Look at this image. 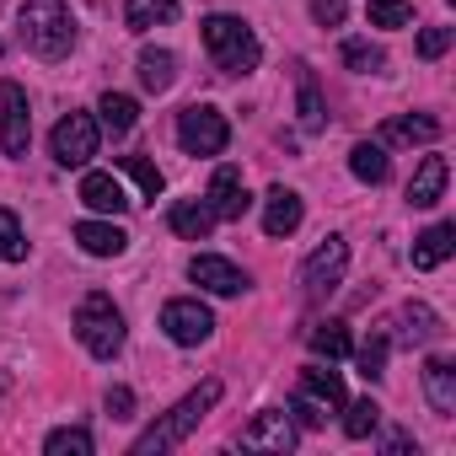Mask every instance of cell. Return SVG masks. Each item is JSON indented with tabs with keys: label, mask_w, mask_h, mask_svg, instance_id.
Here are the masks:
<instances>
[{
	"label": "cell",
	"mask_w": 456,
	"mask_h": 456,
	"mask_svg": "<svg viewBox=\"0 0 456 456\" xmlns=\"http://www.w3.org/2000/svg\"><path fill=\"white\" fill-rule=\"evenodd\" d=\"M17 33H22V44H28L38 60H65V54L76 49V38H81L76 12L65 6V0H22Z\"/></svg>",
	"instance_id": "cell-1"
},
{
	"label": "cell",
	"mask_w": 456,
	"mask_h": 456,
	"mask_svg": "<svg viewBox=\"0 0 456 456\" xmlns=\"http://www.w3.org/2000/svg\"><path fill=\"white\" fill-rule=\"evenodd\" d=\"M199 33H204V49H209V60H215V70H225V76H248V70H258L264 44H258V33H253L242 17L215 12V17L199 22Z\"/></svg>",
	"instance_id": "cell-2"
},
{
	"label": "cell",
	"mask_w": 456,
	"mask_h": 456,
	"mask_svg": "<svg viewBox=\"0 0 456 456\" xmlns=\"http://www.w3.org/2000/svg\"><path fill=\"white\" fill-rule=\"evenodd\" d=\"M215 403H220V381H204V387H193V392H188V397H183L172 413H161V419H156L145 435H134V445H129V451H134V456H151V451H172V445H183V440L199 429V419H204Z\"/></svg>",
	"instance_id": "cell-3"
},
{
	"label": "cell",
	"mask_w": 456,
	"mask_h": 456,
	"mask_svg": "<svg viewBox=\"0 0 456 456\" xmlns=\"http://www.w3.org/2000/svg\"><path fill=\"white\" fill-rule=\"evenodd\" d=\"M76 338L86 344L92 360H113L124 349V312L113 306V296H102V290L81 296V306H76Z\"/></svg>",
	"instance_id": "cell-4"
},
{
	"label": "cell",
	"mask_w": 456,
	"mask_h": 456,
	"mask_svg": "<svg viewBox=\"0 0 456 456\" xmlns=\"http://www.w3.org/2000/svg\"><path fill=\"white\" fill-rule=\"evenodd\" d=\"M225 140H232V124H225V113H220V108L193 102V108H183V113H177V145H183L188 156H220V151H225Z\"/></svg>",
	"instance_id": "cell-5"
},
{
	"label": "cell",
	"mask_w": 456,
	"mask_h": 456,
	"mask_svg": "<svg viewBox=\"0 0 456 456\" xmlns=\"http://www.w3.org/2000/svg\"><path fill=\"white\" fill-rule=\"evenodd\" d=\"M97 140H102V124L92 113H65L49 134V151H54L60 167H86L97 156Z\"/></svg>",
	"instance_id": "cell-6"
},
{
	"label": "cell",
	"mask_w": 456,
	"mask_h": 456,
	"mask_svg": "<svg viewBox=\"0 0 456 456\" xmlns=\"http://www.w3.org/2000/svg\"><path fill=\"white\" fill-rule=\"evenodd\" d=\"M161 333H167L172 344L193 349V344H204V338L215 333V312H209L204 301H193V296H177V301L161 306Z\"/></svg>",
	"instance_id": "cell-7"
},
{
	"label": "cell",
	"mask_w": 456,
	"mask_h": 456,
	"mask_svg": "<svg viewBox=\"0 0 456 456\" xmlns=\"http://www.w3.org/2000/svg\"><path fill=\"white\" fill-rule=\"evenodd\" d=\"M28 145H33L28 92L17 81H0V151H6V156H28Z\"/></svg>",
	"instance_id": "cell-8"
},
{
	"label": "cell",
	"mask_w": 456,
	"mask_h": 456,
	"mask_svg": "<svg viewBox=\"0 0 456 456\" xmlns=\"http://www.w3.org/2000/svg\"><path fill=\"white\" fill-rule=\"evenodd\" d=\"M188 280L199 285V290H209V296H242L253 280H248V269H237L232 258H215V253H199L193 264H188Z\"/></svg>",
	"instance_id": "cell-9"
},
{
	"label": "cell",
	"mask_w": 456,
	"mask_h": 456,
	"mask_svg": "<svg viewBox=\"0 0 456 456\" xmlns=\"http://www.w3.org/2000/svg\"><path fill=\"white\" fill-rule=\"evenodd\" d=\"M344 269H349V242L344 237H328L312 258H306V269H301V285L312 290V296H328L338 280H344Z\"/></svg>",
	"instance_id": "cell-10"
},
{
	"label": "cell",
	"mask_w": 456,
	"mask_h": 456,
	"mask_svg": "<svg viewBox=\"0 0 456 456\" xmlns=\"http://www.w3.org/2000/svg\"><path fill=\"white\" fill-rule=\"evenodd\" d=\"M204 204L215 209V220H242V215L253 209V193H248V183H242V172H237V167H215Z\"/></svg>",
	"instance_id": "cell-11"
},
{
	"label": "cell",
	"mask_w": 456,
	"mask_h": 456,
	"mask_svg": "<svg viewBox=\"0 0 456 456\" xmlns=\"http://www.w3.org/2000/svg\"><path fill=\"white\" fill-rule=\"evenodd\" d=\"M301 220H306V204H301V193H296V188H285V183H274V188L264 193V232L280 242V237L301 232Z\"/></svg>",
	"instance_id": "cell-12"
},
{
	"label": "cell",
	"mask_w": 456,
	"mask_h": 456,
	"mask_svg": "<svg viewBox=\"0 0 456 456\" xmlns=\"http://www.w3.org/2000/svg\"><path fill=\"white\" fill-rule=\"evenodd\" d=\"M242 445L248 451H290L296 445V424L285 408H264L248 429H242Z\"/></svg>",
	"instance_id": "cell-13"
},
{
	"label": "cell",
	"mask_w": 456,
	"mask_h": 456,
	"mask_svg": "<svg viewBox=\"0 0 456 456\" xmlns=\"http://www.w3.org/2000/svg\"><path fill=\"white\" fill-rule=\"evenodd\" d=\"M445 183H451V161L445 156H424L419 172H413V183H408V204L413 209H435L440 193H445Z\"/></svg>",
	"instance_id": "cell-14"
},
{
	"label": "cell",
	"mask_w": 456,
	"mask_h": 456,
	"mask_svg": "<svg viewBox=\"0 0 456 456\" xmlns=\"http://www.w3.org/2000/svg\"><path fill=\"white\" fill-rule=\"evenodd\" d=\"M81 204L97 209V215H124L134 199L124 193V183H118L113 172H86V177H81Z\"/></svg>",
	"instance_id": "cell-15"
},
{
	"label": "cell",
	"mask_w": 456,
	"mask_h": 456,
	"mask_svg": "<svg viewBox=\"0 0 456 456\" xmlns=\"http://www.w3.org/2000/svg\"><path fill=\"white\" fill-rule=\"evenodd\" d=\"M167 225H172L183 242H204V237L215 232V209H209L204 199H183V204L167 209Z\"/></svg>",
	"instance_id": "cell-16"
},
{
	"label": "cell",
	"mask_w": 456,
	"mask_h": 456,
	"mask_svg": "<svg viewBox=\"0 0 456 456\" xmlns=\"http://www.w3.org/2000/svg\"><path fill=\"white\" fill-rule=\"evenodd\" d=\"M76 242H81V253H92V258H118V253L129 248V237L118 232L113 220H81V225H76Z\"/></svg>",
	"instance_id": "cell-17"
},
{
	"label": "cell",
	"mask_w": 456,
	"mask_h": 456,
	"mask_svg": "<svg viewBox=\"0 0 456 456\" xmlns=\"http://www.w3.org/2000/svg\"><path fill=\"white\" fill-rule=\"evenodd\" d=\"M440 140V118H413V113H403V118H387L381 124V145H435Z\"/></svg>",
	"instance_id": "cell-18"
},
{
	"label": "cell",
	"mask_w": 456,
	"mask_h": 456,
	"mask_svg": "<svg viewBox=\"0 0 456 456\" xmlns=\"http://www.w3.org/2000/svg\"><path fill=\"white\" fill-rule=\"evenodd\" d=\"M301 397L306 403H317L322 413H338L349 397H344V381H338V370H322V365H312V370H301Z\"/></svg>",
	"instance_id": "cell-19"
},
{
	"label": "cell",
	"mask_w": 456,
	"mask_h": 456,
	"mask_svg": "<svg viewBox=\"0 0 456 456\" xmlns=\"http://www.w3.org/2000/svg\"><path fill=\"white\" fill-rule=\"evenodd\" d=\"M451 253H456V225L451 220L429 225L424 237H413V269H440Z\"/></svg>",
	"instance_id": "cell-20"
},
{
	"label": "cell",
	"mask_w": 456,
	"mask_h": 456,
	"mask_svg": "<svg viewBox=\"0 0 456 456\" xmlns=\"http://www.w3.org/2000/svg\"><path fill=\"white\" fill-rule=\"evenodd\" d=\"M424 397L435 413H456V365L451 360H424Z\"/></svg>",
	"instance_id": "cell-21"
},
{
	"label": "cell",
	"mask_w": 456,
	"mask_h": 456,
	"mask_svg": "<svg viewBox=\"0 0 456 456\" xmlns=\"http://www.w3.org/2000/svg\"><path fill=\"white\" fill-rule=\"evenodd\" d=\"M172 81H177V54L172 49H140V86L151 97H161V92H172Z\"/></svg>",
	"instance_id": "cell-22"
},
{
	"label": "cell",
	"mask_w": 456,
	"mask_h": 456,
	"mask_svg": "<svg viewBox=\"0 0 456 456\" xmlns=\"http://www.w3.org/2000/svg\"><path fill=\"white\" fill-rule=\"evenodd\" d=\"M349 172L360 177V183H387V172H392V161H387V145L381 140H360L354 151H349Z\"/></svg>",
	"instance_id": "cell-23"
},
{
	"label": "cell",
	"mask_w": 456,
	"mask_h": 456,
	"mask_svg": "<svg viewBox=\"0 0 456 456\" xmlns=\"http://www.w3.org/2000/svg\"><path fill=\"white\" fill-rule=\"evenodd\" d=\"M124 22H129V33L167 28V22H177V0H129V6H124Z\"/></svg>",
	"instance_id": "cell-24"
},
{
	"label": "cell",
	"mask_w": 456,
	"mask_h": 456,
	"mask_svg": "<svg viewBox=\"0 0 456 456\" xmlns=\"http://www.w3.org/2000/svg\"><path fill=\"white\" fill-rule=\"evenodd\" d=\"M97 113H102V129H108V134H129V129L140 124V102L124 97V92H102Z\"/></svg>",
	"instance_id": "cell-25"
},
{
	"label": "cell",
	"mask_w": 456,
	"mask_h": 456,
	"mask_svg": "<svg viewBox=\"0 0 456 456\" xmlns=\"http://www.w3.org/2000/svg\"><path fill=\"white\" fill-rule=\"evenodd\" d=\"M296 113H301V129L306 134H317L322 124H328V108H322V92H317V81L301 70V81H296Z\"/></svg>",
	"instance_id": "cell-26"
},
{
	"label": "cell",
	"mask_w": 456,
	"mask_h": 456,
	"mask_svg": "<svg viewBox=\"0 0 456 456\" xmlns=\"http://www.w3.org/2000/svg\"><path fill=\"white\" fill-rule=\"evenodd\" d=\"M349 349H354V338H349L344 322H317V328H312V354H322V360H344Z\"/></svg>",
	"instance_id": "cell-27"
},
{
	"label": "cell",
	"mask_w": 456,
	"mask_h": 456,
	"mask_svg": "<svg viewBox=\"0 0 456 456\" xmlns=\"http://www.w3.org/2000/svg\"><path fill=\"white\" fill-rule=\"evenodd\" d=\"M118 172H129L145 199H161V188H167V177H161V167L151 156H118Z\"/></svg>",
	"instance_id": "cell-28"
},
{
	"label": "cell",
	"mask_w": 456,
	"mask_h": 456,
	"mask_svg": "<svg viewBox=\"0 0 456 456\" xmlns=\"http://www.w3.org/2000/svg\"><path fill=\"white\" fill-rule=\"evenodd\" d=\"M28 258V237H22V220L0 204V264H22Z\"/></svg>",
	"instance_id": "cell-29"
},
{
	"label": "cell",
	"mask_w": 456,
	"mask_h": 456,
	"mask_svg": "<svg viewBox=\"0 0 456 456\" xmlns=\"http://www.w3.org/2000/svg\"><path fill=\"white\" fill-rule=\"evenodd\" d=\"M344 435L349 440H365V435H376V424H381V408L370 403V397H360V403H344Z\"/></svg>",
	"instance_id": "cell-30"
},
{
	"label": "cell",
	"mask_w": 456,
	"mask_h": 456,
	"mask_svg": "<svg viewBox=\"0 0 456 456\" xmlns=\"http://www.w3.org/2000/svg\"><path fill=\"white\" fill-rule=\"evenodd\" d=\"M365 17H370V28H408L413 6H408V0H370Z\"/></svg>",
	"instance_id": "cell-31"
},
{
	"label": "cell",
	"mask_w": 456,
	"mask_h": 456,
	"mask_svg": "<svg viewBox=\"0 0 456 456\" xmlns=\"http://www.w3.org/2000/svg\"><path fill=\"white\" fill-rule=\"evenodd\" d=\"M44 451H49V456H92V435L70 424V429H54V435L44 440Z\"/></svg>",
	"instance_id": "cell-32"
},
{
	"label": "cell",
	"mask_w": 456,
	"mask_h": 456,
	"mask_svg": "<svg viewBox=\"0 0 456 456\" xmlns=\"http://www.w3.org/2000/svg\"><path fill=\"white\" fill-rule=\"evenodd\" d=\"M344 65H349V70H360V76H376V70L387 65V54H381V49H370L365 38H349V44H344Z\"/></svg>",
	"instance_id": "cell-33"
},
{
	"label": "cell",
	"mask_w": 456,
	"mask_h": 456,
	"mask_svg": "<svg viewBox=\"0 0 456 456\" xmlns=\"http://www.w3.org/2000/svg\"><path fill=\"white\" fill-rule=\"evenodd\" d=\"M354 360H360V376H365V381H381V376H387V338H381V333H370V338L360 344V354H354Z\"/></svg>",
	"instance_id": "cell-34"
},
{
	"label": "cell",
	"mask_w": 456,
	"mask_h": 456,
	"mask_svg": "<svg viewBox=\"0 0 456 456\" xmlns=\"http://www.w3.org/2000/svg\"><path fill=\"white\" fill-rule=\"evenodd\" d=\"M403 322H408V338H413V344L435 338V328H440V322H435V312H429L424 301H408V306H403Z\"/></svg>",
	"instance_id": "cell-35"
},
{
	"label": "cell",
	"mask_w": 456,
	"mask_h": 456,
	"mask_svg": "<svg viewBox=\"0 0 456 456\" xmlns=\"http://www.w3.org/2000/svg\"><path fill=\"white\" fill-rule=\"evenodd\" d=\"M451 49V28H424L419 33V60H440Z\"/></svg>",
	"instance_id": "cell-36"
},
{
	"label": "cell",
	"mask_w": 456,
	"mask_h": 456,
	"mask_svg": "<svg viewBox=\"0 0 456 456\" xmlns=\"http://www.w3.org/2000/svg\"><path fill=\"white\" fill-rule=\"evenodd\" d=\"M312 17H317L322 28H338V22L349 17V6H344V0H312Z\"/></svg>",
	"instance_id": "cell-37"
},
{
	"label": "cell",
	"mask_w": 456,
	"mask_h": 456,
	"mask_svg": "<svg viewBox=\"0 0 456 456\" xmlns=\"http://www.w3.org/2000/svg\"><path fill=\"white\" fill-rule=\"evenodd\" d=\"M108 413H113V419H134V392H129V387H113V392H108Z\"/></svg>",
	"instance_id": "cell-38"
},
{
	"label": "cell",
	"mask_w": 456,
	"mask_h": 456,
	"mask_svg": "<svg viewBox=\"0 0 456 456\" xmlns=\"http://www.w3.org/2000/svg\"><path fill=\"white\" fill-rule=\"evenodd\" d=\"M290 413H296V419H301V424H306V429H317V424H322V419H328V413H322V408H317V403H306V397H296V408H290Z\"/></svg>",
	"instance_id": "cell-39"
}]
</instances>
